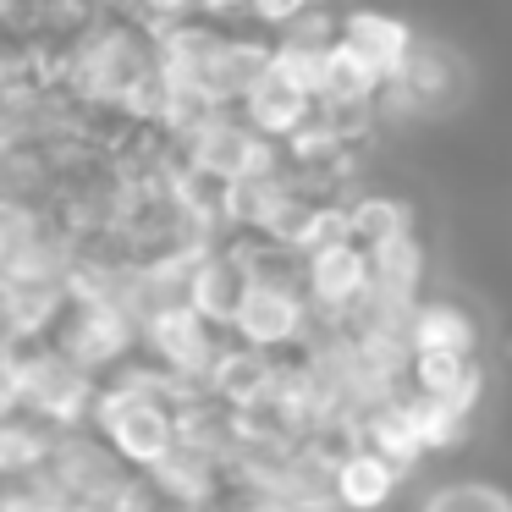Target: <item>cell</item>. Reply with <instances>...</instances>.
<instances>
[{"instance_id": "obj_19", "label": "cell", "mask_w": 512, "mask_h": 512, "mask_svg": "<svg viewBox=\"0 0 512 512\" xmlns=\"http://www.w3.org/2000/svg\"><path fill=\"white\" fill-rule=\"evenodd\" d=\"M408 512H512V490L490 474H446L413 490Z\"/></svg>"}, {"instance_id": "obj_21", "label": "cell", "mask_w": 512, "mask_h": 512, "mask_svg": "<svg viewBox=\"0 0 512 512\" xmlns=\"http://www.w3.org/2000/svg\"><path fill=\"white\" fill-rule=\"evenodd\" d=\"M199 17L226 23V28H243V23H254V0H199Z\"/></svg>"}, {"instance_id": "obj_2", "label": "cell", "mask_w": 512, "mask_h": 512, "mask_svg": "<svg viewBox=\"0 0 512 512\" xmlns=\"http://www.w3.org/2000/svg\"><path fill=\"white\" fill-rule=\"evenodd\" d=\"M83 243L56 204L0 199V281H72Z\"/></svg>"}, {"instance_id": "obj_12", "label": "cell", "mask_w": 512, "mask_h": 512, "mask_svg": "<svg viewBox=\"0 0 512 512\" xmlns=\"http://www.w3.org/2000/svg\"><path fill=\"white\" fill-rule=\"evenodd\" d=\"M243 292H248V265H243V254L232 248V237L199 248V259H193V281H188V303L215 325V331L232 336V320H237V309H243Z\"/></svg>"}, {"instance_id": "obj_15", "label": "cell", "mask_w": 512, "mask_h": 512, "mask_svg": "<svg viewBox=\"0 0 512 512\" xmlns=\"http://www.w3.org/2000/svg\"><path fill=\"white\" fill-rule=\"evenodd\" d=\"M276 380H281V353H265V347H248V342H237V336H226V347L215 353L210 375H204V391L237 413L254 397H265Z\"/></svg>"}, {"instance_id": "obj_13", "label": "cell", "mask_w": 512, "mask_h": 512, "mask_svg": "<svg viewBox=\"0 0 512 512\" xmlns=\"http://www.w3.org/2000/svg\"><path fill=\"white\" fill-rule=\"evenodd\" d=\"M413 347H441V353H485V320L457 292H424L408 320V353Z\"/></svg>"}, {"instance_id": "obj_9", "label": "cell", "mask_w": 512, "mask_h": 512, "mask_svg": "<svg viewBox=\"0 0 512 512\" xmlns=\"http://www.w3.org/2000/svg\"><path fill=\"white\" fill-rule=\"evenodd\" d=\"M419 34H424V28L413 23V17L391 12V6H375V0H347V6H342V28H336V39L353 45L386 83L402 78V67H408L413 50H419Z\"/></svg>"}, {"instance_id": "obj_18", "label": "cell", "mask_w": 512, "mask_h": 512, "mask_svg": "<svg viewBox=\"0 0 512 512\" xmlns=\"http://www.w3.org/2000/svg\"><path fill=\"white\" fill-rule=\"evenodd\" d=\"M0 303H6V325H12V342H50L72 303L67 281H0Z\"/></svg>"}, {"instance_id": "obj_3", "label": "cell", "mask_w": 512, "mask_h": 512, "mask_svg": "<svg viewBox=\"0 0 512 512\" xmlns=\"http://www.w3.org/2000/svg\"><path fill=\"white\" fill-rule=\"evenodd\" d=\"M17 397H23V413H34L50 430H78L94 419L100 375H89L56 342H23L17 347Z\"/></svg>"}, {"instance_id": "obj_16", "label": "cell", "mask_w": 512, "mask_h": 512, "mask_svg": "<svg viewBox=\"0 0 512 512\" xmlns=\"http://www.w3.org/2000/svg\"><path fill=\"white\" fill-rule=\"evenodd\" d=\"M342 215H347V237L364 248H380L402 232H419V204L408 193L386 188V182H358L342 199Z\"/></svg>"}, {"instance_id": "obj_22", "label": "cell", "mask_w": 512, "mask_h": 512, "mask_svg": "<svg viewBox=\"0 0 512 512\" xmlns=\"http://www.w3.org/2000/svg\"><path fill=\"white\" fill-rule=\"evenodd\" d=\"M0 347H17L12 342V325H6V303H0Z\"/></svg>"}, {"instance_id": "obj_4", "label": "cell", "mask_w": 512, "mask_h": 512, "mask_svg": "<svg viewBox=\"0 0 512 512\" xmlns=\"http://www.w3.org/2000/svg\"><path fill=\"white\" fill-rule=\"evenodd\" d=\"M314 331H320V314L303 292V270H292V276H248L243 309L232 320L237 342L287 358V353H303Z\"/></svg>"}, {"instance_id": "obj_14", "label": "cell", "mask_w": 512, "mask_h": 512, "mask_svg": "<svg viewBox=\"0 0 512 512\" xmlns=\"http://www.w3.org/2000/svg\"><path fill=\"white\" fill-rule=\"evenodd\" d=\"M237 111L254 122V133H265L270 144H287V138H298L303 127L314 122V111H320V94L303 89V83H292L281 67H270L265 78L254 83V94H248Z\"/></svg>"}, {"instance_id": "obj_7", "label": "cell", "mask_w": 512, "mask_h": 512, "mask_svg": "<svg viewBox=\"0 0 512 512\" xmlns=\"http://www.w3.org/2000/svg\"><path fill=\"white\" fill-rule=\"evenodd\" d=\"M303 292H309L320 325H353L375 298V270H369V248L353 237H331V243L303 254Z\"/></svg>"}, {"instance_id": "obj_11", "label": "cell", "mask_w": 512, "mask_h": 512, "mask_svg": "<svg viewBox=\"0 0 512 512\" xmlns=\"http://www.w3.org/2000/svg\"><path fill=\"white\" fill-rule=\"evenodd\" d=\"M149 479H155V490L166 496L171 512H204V507H215V501L232 496L226 457L204 452V446H193V441L171 446V452L149 468Z\"/></svg>"}, {"instance_id": "obj_8", "label": "cell", "mask_w": 512, "mask_h": 512, "mask_svg": "<svg viewBox=\"0 0 512 512\" xmlns=\"http://www.w3.org/2000/svg\"><path fill=\"white\" fill-rule=\"evenodd\" d=\"M413 474L369 441H336L331 457V501L342 512H397Z\"/></svg>"}, {"instance_id": "obj_17", "label": "cell", "mask_w": 512, "mask_h": 512, "mask_svg": "<svg viewBox=\"0 0 512 512\" xmlns=\"http://www.w3.org/2000/svg\"><path fill=\"white\" fill-rule=\"evenodd\" d=\"M369 270H375V303L419 309V298L430 292V248H424V232H402L391 243L369 248Z\"/></svg>"}, {"instance_id": "obj_5", "label": "cell", "mask_w": 512, "mask_h": 512, "mask_svg": "<svg viewBox=\"0 0 512 512\" xmlns=\"http://www.w3.org/2000/svg\"><path fill=\"white\" fill-rule=\"evenodd\" d=\"M177 155H182V166H193L199 177H210L226 188V182L270 166V160L281 155V144H270L265 133H254V122H248L237 105H215L188 138H177Z\"/></svg>"}, {"instance_id": "obj_10", "label": "cell", "mask_w": 512, "mask_h": 512, "mask_svg": "<svg viewBox=\"0 0 512 512\" xmlns=\"http://www.w3.org/2000/svg\"><path fill=\"white\" fill-rule=\"evenodd\" d=\"M221 347H226V331H215L193 303L166 309V314H155V320L144 325V353L155 358V364H166L171 375L193 380V386H204V375H210V364H215Z\"/></svg>"}, {"instance_id": "obj_6", "label": "cell", "mask_w": 512, "mask_h": 512, "mask_svg": "<svg viewBox=\"0 0 512 512\" xmlns=\"http://www.w3.org/2000/svg\"><path fill=\"white\" fill-rule=\"evenodd\" d=\"M50 342H56L61 353L78 358V364L89 369V375H100V380H105V375H116V369H122L127 358L144 353V325H138L127 309H116V303L72 298Z\"/></svg>"}, {"instance_id": "obj_20", "label": "cell", "mask_w": 512, "mask_h": 512, "mask_svg": "<svg viewBox=\"0 0 512 512\" xmlns=\"http://www.w3.org/2000/svg\"><path fill=\"white\" fill-rule=\"evenodd\" d=\"M23 413V397H17V347H0V419Z\"/></svg>"}, {"instance_id": "obj_1", "label": "cell", "mask_w": 512, "mask_h": 512, "mask_svg": "<svg viewBox=\"0 0 512 512\" xmlns=\"http://www.w3.org/2000/svg\"><path fill=\"white\" fill-rule=\"evenodd\" d=\"M89 424L105 435V446H111L127 468H138V474H149V468L177 446V408H171L166 397H155V391L133 386L127 375L100 380Z\"/></svg>"}]
</instances>
